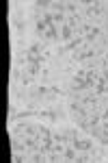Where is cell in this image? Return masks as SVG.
<instances>
[{"label":"cell","instance_id":"cell-1","mask_svg":"<svg viewBox=\"0 0 108 163\" xmlns=\"http://www.w3.org/2000/svg\"><path fill=\"white\" fill-rule=\"evenodd\" d=\"M74 35H76V31H74L71 26H67V24H63V26H61V41L69 44V41L74 39Z\"/></svg>","mask_w":108,"mask_h":163},{"label":"cell","instance_id":"cell-2","mask_svg":"<svg viewBox=\"0 0 108 163\" xmlns=\"http://www.w3.org/2000/svg\"><path fill=\"white\" fill-rule=\"evenodd\" d=\"M13 26H15V31H17V33H22V31H24V22L15 17V20H13Z\"/></svg>","mask_w":108,"mask_h":163}]
</instances>
